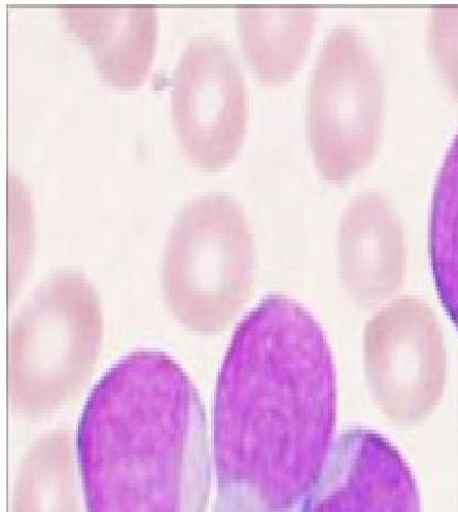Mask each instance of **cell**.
Returning <instances> with one entry per match:
<instances>
[{"mask_svg":"<svg viewBox=\"0 0 458 512\" xmlns=\"http://www.w3.org/2000/svg\"><path fill=\"white\" fill-rule=\"evenodd\" d=\"M336 405L335 363L321 323L295 300L267 296L237 326L218 379L219 496L236 485L257 456L251 507L262 464L268 481L273 482V471H284L299 503L317 482Z\"/></svg>","mask_w":458,"mask_h":512,"instance_id":"1","label":"cell"},{"mask_svg":"<svg viewBox=\"0 0 458 512\" xmlns=\"http://www.w3.org/2000/svg\"><path fill=\"white\" fill-rule=\"evenodd\" d=\"M77 451L88 512H205V412L166 353L131 352L102 376L83 410Z\"/></svg>","mask_w":458,"mask_h":512,"instance_id":"2","label":"cell"},{"mask_svg":"<svg viewBox=\"0 0 458 512\" xmlns=\"http://www.w3.org/2000/svg\"><path fill=\"white\" fill-rule=\"evenodd\" d=\"M102 336L101 303L92 283L74 271L51 276L11 328L8 387L14 409L41 417L75 399L94 372Z\"/></svg>","mask_w":458,"mask_h":512,"instance_id":"3","label":"cell"},{"mask_svg":"<svg viewBox=\"0 0 458 512\" xmlns=\"http://www.w3.org/2000/svg\"><path fill=\"white\" fill-rule=\"evenodd\" d=\"M257 261L253 235L230 197L193 200L176 218L162 263L164 296L190 332L226 331L254 294Z\"/></svg>","mask_w":458,"mask_h":512,"instance_id":"4","label":"cell"},{"mask_svg":"<svg viewBox=\"0 0 458 512\" xmlns=\"http://www.w3.org/2000/svg\"><path fill=\"white\" fill-rule=\"evenodd\" d=\"M380 120V86L374 64L347 28L331 33L310 86L308 128L323 176L341 181L369 160Z\"/></svg>","mask_w":458,"mask_h":512,"instance_id":"5","label":"cell"},{"mask_svg":"<svg viewBox=\"0 0 458 512\" xmlns=\"http://www.w3.org/2000/svg\"><path fill=\"white\" fill-rule=\"evenodd\" d=\"M248 102L238 65L227 46L201 36L175 70L172 118L183 149L206 170L236 157L243 141Z\"/></svg>","mask_w":458,"mask_h":512,"instance_id":"6","label":"cell"},{"mask_svg":"<svg viewBox=\"0 0 458 512\" xmlns=\"http://www.w3.org/2000/svg\"><path fill=\"white\" fill-rule=\"evenodd\" d=\"M70 32L92 52L105 82L119 89L142 85L151 68L158 19L151 6H64Z\"/></svg>","mask_w":458,"mask_h":512,"instance_id":"7","label":"cell"},{"mask_svg":"<svg viewBox=\"0 0 458 512\" xmlns=\"http://www.w3.org/2000/svg\"><path fill=\"white\" fill-rule=\"evenodd\" d=\"M403 258L400 229L389 207L375 196L355 201L338 238L340 273L351 296L372 304L391 295L401 281Z\"/></svg>","mask_w":458,"mask_h":512,"instance_id":"8","label":"cell"},{"mask_svg":"<svg viewBox=\"0 0 458 512\" xmlns=\"http://www.w3.org/2000/svg\"><path fill=\"white\" fill-rule=\"evenodd\" d=\"M417 306L398 301L366 329V372L382 405L397 411L421 381V331Z\"/></svg>","mask_w":458,"mask_h":512,"instance_id":"9","label":"cell"},{"mask_svg":"<svg viewBox=\"0 0 458 512\" xmlns=\"http://www.w3.org/2000/svg\"><path fill=\"white\" fill-rule=\"evenodd\" d=\"M238 23L244 53L259 79L280 84L295 75L311 40L312 9L245 7Z\"/></svg>","mask_w":458,"mask_h":512,"instance_id":"10","label":"cell"},{"mask_svg":"<svg viewBox=\"0 0 458 512\" xmlns=\"http://www.w3.org/2000/svg\"><path fill=\"white\" fill-rule=\"evenodd\" d=\"M13 512H83L68 431H51L30 447L18 471Z\"/></svg>","mask_w":458,"mask_h":512,"instance_id":"11","label":"cell"}]
</instances>
